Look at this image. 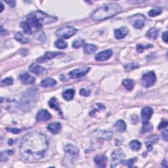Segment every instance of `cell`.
Listing matches in <instances>:
<instances>
[{"label": "cell", "mask_w": 168, "mask_h": 168, "mask_svg": "<svg viewBox=\"0 0 168 168\" xmlns=\"http://www.w3.org/2000/svg\"><path fill=\"white\" fill-rule=\"evenodd\" d=\"M48 148V142L45 135L32 131L26 135L20 145V152L26 160L36 161L44 156Z\"/></svg>", "instance_id": "6da1fadb"}, {"label": "cell", "mask_w": 168, "mask_h": 168, "mask_svg": "<svg viewBox=\"0 0 168 168\" xmlns=\"http://www.w3.org/2000/svg\"><path fill=\"white\" fill-rule=\"evenodd\" d=\"M122 8L118 4L111 3L98 7L91 14V18L95 21H101L108 19L120 13Z\"/></svg>", "instance_id": "7a4b0ae2"}, {"label": "cell", "mask_w": 168, "mask_h": 168, "mask_svg": "<svg viewBox=\"0 0 168 168\" xmlns=\"http://www.w3.org/2000/svg\"><path fill=\"white\" fill-rule=\"evenodd\" d=\"M38 93L35 89H28L20 97V108L24 111H28L35 106L38 101Z\"/></svg>", "instance_id": "3957f363"}, {"label": "cell", "mask_w": 168, "mask_h": 168, "mask_svg": "<svg viewBox=\"0 0 168 168\" xmlns=\"http://www.w3.org/2000/svg\"><path fill=\"white\" fill-rule=\"evenodd\" d=\"M20 26L24 32L27 34L36 33L42 28V24L38 20L33 13L28 16L27 20L21 23Z\"/></svg>", "instance_id": "277c9868"}, {"label": "cell", "mask_w": 168, "mask_h": 168, "mask_svg": "<svg viewBox=\"0 0 168 168\" xmlns=\"http://www.w3.org/2000/svg\"><path fill=\"white\" fill-rule=\"evenodd\" d=\"M77 30L70 26H66L59 28L55 32L56 36L61 39H68L77 33Z\"/></svg>", "instance_id": "5b68a950"}, {"label": "cell", "mask_w": 168, "mask_h": 168, "mask_svg": "<svg viewBox=\"0 0 168 168\" xmlns=\"http://www.w3.org/2000/svg\"><path fill=\"white\" fill-rule=\"evenodd\" d=\"M33 13L42 25L54 23L57 20V17L47 15L41 11H37Z\"/></svg>", "instance_id": "8992f818"}, {"label": "cell", "mask_w": 168, "mask_h": 168, "mask_svg": "<svg viewBox=\"0 0 168 168\" xmlns=\"http://www.w3.org/2000/svg\"><path fill=\"white\" fill-rule=\"evenodd\" d=\"M142 83L145 88H150L156 81V76L155 73L152 71H150L148 73H146L141 78Z\"/></svg>", "instance_id": "52a82bcc"}, {"label": "cell", "mask_w": 168, "mask_h": 168, "mask_svg": "<svg viewBox=\"0 0 168 168\" xmlns=\"http://www.w3.org/2000/svg\"><path fill=\"white\" fill-rule=\"evenodd\" d=\"M89 71V67H83L80 68H77L69 72V76L72 79H78L87 74Z\"/></svg>", "instance_id": "ba28073f"}, {"label": "cell", "mask_w": 168, "mask_h": 168, "mask_svg": "<svg viewBox=\"0 0 168 168\" xmlns=\"http://www.w3.org/2000/svg\"><path fill=\"white\" fill-rule=\"evenodd\" d=\"M29 70L37 76H44L47 72V70L44 67L39 65L36 63H32L29 66Z\"/></svg>", "instance_id": "9c48e42d"}, {"label": "cell", "mask_w": 168, "mask_h": 168, "mask_svg": "<svg viewBox=\"0 0 168 168\" xmlns=\"http://www.w3.org/2000/svg\"><path fill=\"white\" fill-rule=\"evenodd\" d=\"M133 25L137 29H141L145 27V17L143 15H135L132 18Z\"/></svg>", "instance_id": "30bf717a"}, {"label": "cell", "mask_w": 168, "mask_h": 168, "mask_svg": "<svg viewBox=\"0 0 168 168\" xmlns=\"http://www.w3.org/2000/svg\"><path fill=\"white\" fill-rule=\"evenodd\" d=\"M126 158V155L124 154L122 150H116L112 154V158H113V163H114V167H116L119 163L122 162L123 159Z\"/></svg>", "instance_id": "8fae6325"}, {"label": "cell", "mask_w": 168, "mask_h": 168, "mask_svg": "<svg viewBox=\"0 0 168 168\" xmlns=\"http://www.w3.org/2000/svg\"><path fill=\"white\" fill-rule=\"evenodd\" d=\"M153 110L151 107L146 106L141 110V117L143 123L148 122L150 119L151 118L153 114Z\"/></svg>", "instance_id": "7c38bea8"}, {"label": "cell", "mask_w": 168, "mask_h": 168, "mask_svg": "<svg viewBox=\"0 0 168 168\" xmlns=\"http://www.w3.org/2000/svg\"><path fill=\"white\" fill-rule=\"evenodd\" d=\"M113 51L110 49H107L101 51L95 56V59L97 61H105L109 60L113 55Z\"/></svg>", "instance_id": "4fadbf2b"}, {"label": "cell", "mask_w": 168, "mask_h": 168, "mask_svg": "<svg viewBox=\"0 0 168 168\" xmlns=\"http://www.w3.org/2000/svg\"><path fill=\"white\" fill-rule=\"evenodd\" d=\"M51 115L46 110H41L36 115V120L38 122H45L50 120Z\"/></svg>", "instance_id": "5bb4252c"}, {"label": "cell", "mask_w": 168, "mask_h": 168, "mask_svg": "<svg viewBox=\"0 0 168 168\" xmlns=\"http://www.w3.org/2000/svg\"><path fill=\"white\" fill-rule=\"evenodd\" d=\"M19 80L22 81V83L25 85H32L35 83V77L30 75L28 73L20 74L19 76Z\"/></svg>", "instance_id": "9a60e30c"}, {"label": "cell", "mask_w": 168, "mask_h": 168, "mask_svg": "<svg viewBox=\"0 0 168 168\" xmlns=\"http://www.w3.org/2000/svg\"><path fill=\"white\" fill-rule=\"evenodd\" d=\"M64 55L63 53L62 52H47L44 57L39 58L37 61L39 63H42L47 61H49V60L52 59L56 57H58V56Z\"/></svg>", "instance_id": "2e32d148"}, {"label": "cell", "mask_w": 168, "mask_h": 168, "mask_svg": "<svg viewBox=\"0 0 168 168\" xmlns=\"http://www.w3.org/2000/svg\"><path fill=\"white\" fill-rule=\"evenodd\" d=\"M94 162L96 163L97 167L101 168H104L106 166L108 159L105 155H97L94 158Z\"/></svg>", "instance_id": "e0dca14e"}, {"label": "cell", "mask_w": 168, "mask_h": 168, "mask_svg": "<svg viewBox=\"0 0 168 168\" xmlns=\"http://www.w3.org/2000/svg\"><path fill=\"white\" fill-rule=\"evenodd\" d=\"M129 33V30L126 27H122L118 29H116L114 32V35L116 39L121 40L124 37H126Z\"/></svg>", "instance_id": "ac0fdd59"}, {"label": "cell", "mask_w": 168, "mask_h": 168, "mask_svg": "<svg viewBox=\"0 0 168 168\" xmlns=\"http://www.w3.org/2000/svg\"><path fill=\"white\" fill-rule=\"evenodd\" d=\"M158 140H159V137L156 135H151L148 138L147 140H146L145 142V144L146 146H147V149L148 151H151V150L153 149L152 145L154 144H156L158 141Z\"/></svg>", "instance_id": "d6986e66"}, {"label": "cell", "mask_w": 168, "mask_h": 168, "mask_svg": "<svg viewBox=\"0 0 168 168\" xmlns=\"http://www.w3.org/2000/svg\"><path fill=\"white\" fill-rule=\"evenodd\" d=\"M61 125L58 122L51 123L47 126V130L53 134H57L61 130Z\"/></svg>", "instance_id": "ffe728a7"}, {"label": "cell", "mask_w": 168, "mask_h": 168, "mask_svg": "<svg viewBox=\"0 0 168 168\" xmlns=\"http://www.w3.org/2000/svg\"><path fill=\"white\" fill-rule=\"evenodd\" d=\"M56 84H57V82L54 79L51 78V77H47V78L41 81L40 85L44 88H50L55 87Z\"/></svg>", "instance_id": "44dd1931"}, {"label": "cell", "mask_w": 168, "mask_h": 168, "mask_svg": "<svg viewBox=\"0 0 168 168\" xmlns=\"http://www.w3.org/2000/svg\"><path fill=\"white\" fill-rule=\"evenodd\" d=\"M114 130L118 133H122L126 130V123L123 120H118L114 124Z\"/></svg>", "instance_id": "7402d4cb"}, {"label": "cell", "mask_w": 168, "mask_h": 168, "mask_svg": "<svg viewBox=\"0 0 168 168\" xmlns=\"http://www.w3.org/2000/svg\"><path fill=\"white\" fill-rule=\"evenodd\" d=\"M159 34V30L156 28H151L146 32V36L150 40H156Z\"/></svg>", "instance_id": "603a6c76"}, {"label": "cell", "mask_w": 168, "mask_h": 168, "mask_svg": "<svg viewBox=\"0 0 168 168\" xmlns=\"http://www.w3.org/2000/svg\"><path fill=\"white\" fill-rule=\"evenodd\" d=\"M64 150H65V152L66 153L72 155V156H76V155L78 154L79 152H80L78 148L72 145H66Z\"/></svg>", "instance_id": "cb8c5ba5"}, {"label": "cell", "mask_w": 168, "mask_h": 168, "mask_svg": "<svg viewBox=\"0 0 168 168\" xmlns=\"http://www.w3.org/2000/svg\"><path fill=\"white\" fill-rule=\"evenodd\" d=\"M74 94H75L74 89H67L63 93V97L66 101H71L73 99V98H74Z\"/></svg>", "instance_id": "d4e9b609"}, {"label": "cell", "mask_w": 168, "mask_h": 168, "mask_svg": "<svg viewBox=\"0 0 168 168\" xmlns=\"http://www.w3.org/2000/svg\"><path fill=\"white\" fill-rule=\"evenodd\" d=\"M49 106L51 109H55V110L59 111V113L61 114V109H60V106L55 98L53 97L51 98L50 101H49Z\"/></svg>", "instance_id": "484cf974"}, {"label": "cell", "mask_w": 168, "mask_h": 168, "mask_svg": "<svg viewBox=\"0 0 168 168\" xmlns=\"http://www.w3.org/2000/svg\"><path fill=\"white\" fill-rule=\"evenodd\" d=\"M84 51L86 54H92L94 52H95L97 49L96 45H95L91 44H88L84 45Z\"/></svg>", "instance_id": "4316f807"}, {"label": "cell", "mask_w": 168, "mask_h": 168, "mask_svg": "<svg viewBox=\"0 0 168 168\" xmlns=\"http://www.w3.org/2000/svg\"><path fill=\"white\" fill-rule=\"evenodd\" d=\"M15 39L17 41L21 43V44H27L29 41V39L24 37L23 35V34H21L20 32H17L15 34Z\"/></svg>", "instance_id": "83f0119b"}, {"label": "cell", "mask_w": 168, "mask_h": 168, "mask_svg": "<svg viewBox=\"0 0 168 168\" xmlns=\"http://www.w3.org/2000/svg\"><path fill=\"white\" fill-rule=\"evenodd\" d=\"M123 85L124 86V88L126 89H127L128 91H131V90L133 89L135 86V83L133 80H124L122 82Z\"/></svg>", "instance_id": "f1b7e54d"}, {"label": "cell", "mask_w": 168, "mask_h": 168, "mask_svg": "<svg viewBox=\"0 0 168 168\" xmlns=\"http://www.w3.org/2000/svg\"><path fill=\"white\" fill-rule=\"evenodd\" d=\"M141 142L137 140H133L130 142V147L131 150H134V151H138L141 148Z\"/></svg>", "instance_id": "f546056e"}, {"label": "cell", "mask_w": 168, "mask_h": 168, "mask_svg": "<svg viewBox=\"0 0 168 168\" xmlns=\"http://www.w3.org/2000/svg\"><path fill=\"white\" fill-rule=\"evenodd\" d=\"M139 67V64L137 63H130L126 64L124 66L125 70L126 72H130L131 70H135L136 68H138Z\"/></svg>", "instance_id": "4dcf8cb0"}, {"label": "cell", "mask_w": 168, "mask_h": 168, "mask_svg": "<svg viewBox=\"0 0 168 168\" xmlns=\"http://www.w3.org/2000/svg\"><path fill=\"white\" fill-rule=\"evenodd\" d=\"M55 45L58 49H66L68 46L67 43L66 41H64L63 40H62V39H60V40L56 41L55 43Z\"/></svg>", "instance_id": "1f68e13d"}, {"label": "cell", "mask_w": 168, "mask_h": 168, "mask_svg": "<svg viewBox=\"0 0 168 168\" xmlns=\"http://www.w3.org/2000/svg\"><path fill=\"white\" fill-rule=\"evenodd\" d=\"M153 129V126L152 123H150L149 122L144 123H143V126L141 129V132L145 133H148L151 131Z\"/></svg>", "instance_id": "d6a6232c"}, {"label": "cell", "mask_w": 168, "mask_h": 168, "mask_svg": "<svg viewBox=\"0 0 168 168\" xmlns=\"http://www.w3.org/2000/svg\"><path fill=\"white\" fill-rule=\"evenodd\" d=\"M85 41L84 40H82V39H78V40H76L72 43V47L74 48H79L80 47L84 46L85 45Z\"/></svg>", "instance_id": "836d02e7"}, {"label": "cell", "mask_w": 168, "mask_h": 168, "mask_svg": "<svg viewBox=\"0 0 168 168\" xmlns=\"http://www.w3.org/2000/svg\"><path fill=\"white\" fill-rule=\"evenodd\" d=\"M101 137H102L104 139L106 140H111L112 137H113V133L107 131H101Z\"/></svg>", "instance_id": "e575fe53"}, {"label": "cell", "mask_w": 168, "mask_h": 168, "mask_svg": "<svg viewBox=\"0 0 168 168\" xmlns=\"http://www.w3.org/2000/svg\"><path fill=\"white\" fill-rule=\"evenodd\" d=\"M162 13V10L161 9H152L150 10L148 13V15L150 16L154 17L156 16H158Z\"/></svg>", "instance_id": "d590c367"}, {"label": "cell", "mask_w": 168, "mask_h": 168, "mask_svg": "<svg viewBox=\"0 0 168 168\" xmlns=\"http://www.w3.org/2000/svg\"><path fill=\"white\" fill-rule=\"evenodd\" d=\"M137 160V158H133V159H130V160H128L127 161H122V163L124 166H126L127 167H131L133 166V163H135V161Z\"/></svg>", "instance_id": "8d00e7d4"}, {"label": "cell", "mask_w": 168, "mask_h": 168, "mask_svg": "<svg viewBox=\"0 0 168 168\" xmlns=\"http://www.w3.org/2000/svg\"><path fill=\"white\" fill-rule=\"evenodd\" d=\"M152 45H148L147 46H146V47H144L143 45H138L137 46V51L139 53H141L142 52H143V51L145 49H148L150 48V47H152Z\"/></svg>", "instance_id": "74e56055"}, {"label": "cell", "mask_w": 168, "mask_h": 168, "mask_svg": "<svg viewBox=\"0 0 168 168\" xmlns=\"http://www.w3.org/2000/svg\"><path fill=\"white\" fill-rule=\"evenodd\" d=\"M13 84V80L11 77H7L2 81V84L4 85H10Z\"/></svg>", "instance_id": "f35d334b"}, {"label": "cell", "mask_w": 168, "mask_h": 168, "mask_svg": "<svg viewBox=\"0 0 168 168\" xmlns=\"http://www.w3.org/2000/svg\"><path fill=\"white\" fill-rule=\"evenodd\" d=\"M80 93L81 95H82V96L88 97L90 95V94H91V91H90V90L85 89H81L80 90Z\"/></svg>", "instance_id": "ab89813d"}, {"label": "cell", "mask_w": 168, "mask_h": 168, "mask_svg": "<svg viewBox=\"0 0 168 168\" xmlns=\"http://www.w3.org/2000/svg\"><path fill=\"white\" fill-rule=\"evenodd\" d=\"M168 125V122L167 120H163V121L161 122V123L159 124L158 126V130H163V129L166 128Z\"/></svg>", "instance_id": "60d3db41"}, {"label": "cell", "mask_w": 168, "mask_h": 168, "mask_svg": "<svg viewBox=\"0 0 168 168\" xmlns=\"http://www.w3.org/2000/svg\"><path fill=\"white\" fill-rule=\"evenodd\" d=\"M7 131L9 132H11L15 134H19V133L22 132V130H19V129H15V128H7Z\"/></svg>", "instance_id": "b9f144b4"}, {"label": "cell", "mask_w": 168, "mask_h": 168, "mask_svg": "<svg viewBox=\"0 0 168 168\" xmlns=\"http://www.w3.org/2000/svg\"><path fill=\"white\" fill-rule=\"evenodd\" d=\"M167 31H166V32H163V34H162V40H163V41H164L165 43H166V44H167Z\"/></svg>", "instance_id": "7bdbcfd3"}, {"label": "cell", "mask_w": 168, "mask_h": 168, "mask_svg": "<svg viewBox=\"0 0 168 168\" xmlns=\"http://www.w3.org/2000/svg\"><path fill=\"white\" fill-rule=\"evenodd\" d=\"M162 139H163V140H164V141H167V136H168V135H167V130H165L164 131H163V133H162Z\"/></svg>", "instance_id": "ee69618b"}, {"label": "cell", "mask_w": 168, "mask_h": 168, "mask_svg": "<svg viewBox=\"0 0 168 168\" xmlns=\"http://www.w3.org/2000/svg\"><path fill=\"white\" fill-rule=\"evenodd\" d=\"M7 34H8L7 31L5 30H4V29H3V27L2 26V27H1V35H2V36L7 35Z\"/></svg>", "instance_id": "f6af8a7d"}, {"label": "cell", "mask_w": 168, "mask_h": 168, "mask_svg": "<svg viewBox=\"0 0 168 168\" xmlns=\"http://www.w3.org/2000/svg\"><path fill=\"white\" fill-rule=\"evenodd\" d=\"M7 3H8L9 6H11L12 7H15V1H9V2H6Z\"/></svg>", "instance_id": "bcb514c9"}, {"label": "cell", "mask_w": 168, "mask_h": 168, "mask_svg": "<svg viewBox=\"0 0 168 168\" xmlns=\"http://www.w3.org/2000/svg\"><path fill=\"white\" fill-rule=\"evenodd\" d=\"M7 154H11V155H13L14 154V152L13 150H8L7 151Z\"/></svg>", "instance_id": "7dc6e473"}, {"label": "cell", "mask_w": 168, "mask_h": 168, "mask_svg": "<svg viewBox=\"0 0 168 168\" xmlns=\"http://www.w3.org/2000/svg\"><path fill=\"white\" fill-rule=\"evenodd\" d=\"M0 5H1V6H2V10L0 11V12L2 13V12H3V8H4V7H3V4L2 3V2L0 3Z\"/></svg>", "instance_id": "c3c4849f"}]
</instances>
